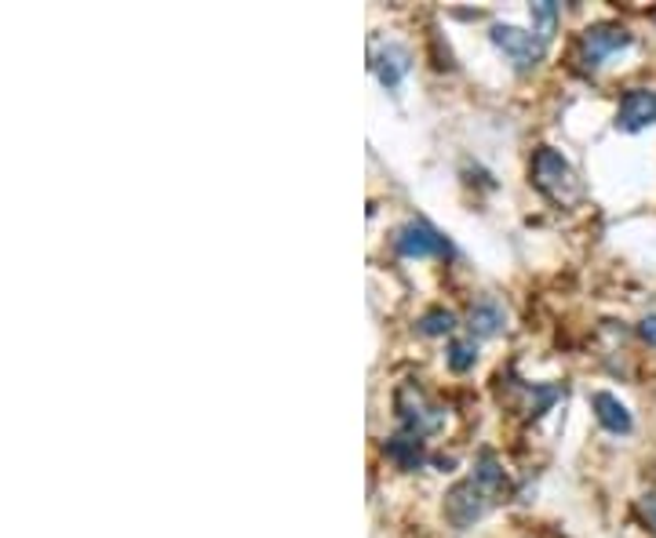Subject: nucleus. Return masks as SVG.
Segmentation results:
<instances>
[{"mask_svg": "<svg viewBox=\"0 0 656 538\" xmlns=\"http://www.w3.org/2000/svg\"><path fill=\"white\" fill-rule=\"evenodd\" d=\"M631 44V33L624 26H613V22H602V26H591V30H584V37H580V62L587 66V70H598L609 55L620 51V48H627Z\"/></svg>", "mask_w": 656, "mask_h": 538, "instance_id": "423d86ee", "label": "nucleus"}, {"mask_svg": "<svg viewBox=\"0 0 656 538\" xmlns=\"http://www.w3.org/2000/svg\"><path fill=\"white\" fill-rule=\"evenodd\" d=\"M445 360L456 375L471 371L474 364H478V342H474V335L471 339H452L449 350H445Z\"/></svg>", "mask_w": 656, "mask_h": 538, "instance_id": "ddd939ff", "label": "nucleus"}, {"mask_svg": "<svg viewBox=\"0 0 656 538\" xmlns=\"http://www.w3.org/2000/svg\"><path fill=\"white\" fill-rule=\"evenodd\" d=\"M642 506H646L649 520H653V528H656V495H646V499H642Z\"/></svg>", "mask_w": 656, "mask_h": 538, "instance_id": "f3484780", "label": "nucleus"}, {"mask_svg": "<svg viewBox=\"0 0 656 538\" xmlns=\"http://www.w3.org/2000/svg\"><path fill=\"white\" fill-rule=\"evenodd\" d=\"M456 313L452 309H445V306H434V309H427V313L420 317V331L423 335H431V339H438V335H452L456 331Z\"/></svg>", "mask_w": 656, "mask_h": 538, "instance_id": "4468645a", "label": "nucleus"}, {"mask_svg": "<svg viewBox=\"0 0 656 538\" xmlns=\"http://www.w3.org/2000/svg\"><path fill=\"white\" fill-rule=\"evenodd\" d=\"M376 73L383 80V88H398L401 77L409 73V48H401V44H387L380 55H376Z\"/></svg>", "mask_w": 656, "mask_h": 538, "instance_id": "9b49d317", "label": "nucleus"}, {"mask_svg": "<svg viewBox=\"0 0 656 538\" xmlns=\"http://www.w3.org/2000/svg\"><path fill=\"white\" fill-rule=\"evenodd\" d=\"M533 182L554 204H576L584 197V186L580 179H576L573 164L558 150H551V146H540L533 157Z\"/></svg>", "mask_w": 656, "mask_h": 538, "instance_id": "f257e3e1", "label": "nucleus"}, {"mask_svg": "<svg viewBox=\"0 0 656 538\" xmlns=\"http://www.w3.org/2000/svg\"><path fill=\"white\" fill-rule=\"evenodd\" d=\"M591 408H595V419L602 422L609 433H631L635 430V419H631L627 404L613 393H606V389H598L591 397Z\"/></svg>", "mask_w": 656, "mask_h": 538, "instance_id": "6e6552de", "label": "nucleus"}, {"mask_svg": "<svg viewBox=\"0 0 656 538\" xmlns=\"http://www.w3.org/2000/svg\"><path fill=\"white\" fill-rule=\"evenodd\" d=\"M617 124L624 131H646L649 124H656V91L649 88H631L624 91V99H620V110H617Z\"/></svg>", "mask_w": 656, "mask_h": 538, "instance_id": "0eeeda50", "label": "nucleus"}, {"mask_svg": "<svg viewBox=\"0 0 656 538\" xmlns=\"http://www.w3.org/2000/svg\"><path fill=\"white\" fill-rule=\"evenodd\" d=\"M474 480L489 491V495H500V491H507V473H504V466L496 462V455L493 451H482L478 455V466H474Z\"/></svg>", "mask_w": 656, "mask_h": 538, "instance_id": "f8f14e48", "label": "nucleus"}, {"mask_svg": "<svg viewBox=\"0 0 656 538\" xmlns=\"http://www.w3.org/2000/svg\"><path fill=\"white\" fill-rule=\"evenodd\" d=\"M554 26H558V4H554V0H540V4H533V33L536 37L547 44Z\"/></svg>", "mask_w": 656, "mask_h": 538, "instance_id": "2eb2a0df", "label": "nucleus"}, {"mask_svg": "<svg viewBox=\"0 0 656 538\" xmlns=\"http://www.w3.org/2000/svg\"><path fill=\"white\" fill-rule=\"evenodd\" d=\"M394 415L401 422V433H412V437H431L445 426V408L431 404L412 382L398 386L394 393Z\"/></svg>", "mask_w": 656, "mask_h": 538, "instance_id": "f03ea898", "label": "nucleus"}, {"mask_svg": "<svg viewBox=\"0 0 656 538\" xmlns=\"http://www.w3.org/2000/svg\"><path fill=\"white\" fill-rule=\"evenodd\" d=\"M394 251L401 259H431V255H452V244L427 222H405L394 230Z\"/></svg>", "mask_w": 656, "mask_h": 538, "instance_id": "20e7f679", "label": "nucleus"}, {"mask_svg": "<svg viewBox=\"0 0 656 538\" xmlns=\"http://www.w3.org/2000/svg\"><path fill=\"white\" fill-rule=\"evenodd\" d=\"M383 451H387V459L398 469H420L423 459H427L423 437H412V433H398V437H391Z\"/></svg>", "mask_w": 656, "mask_h": 538, "instance_id": "9d476101", "label": "nucleus"}, {"mask_svg": "<svg viewBox=\"0 0 656 538\" xmlns=\"http://www.w3.org/2000/svg\"><path fill=\"white\" fill-rule=\"evenodd\" d=\"M485 510H489V491H485L474 477L460 480V484L449 488L445 517L452 520V528H471L474 520L485 517Z\"/></svg>", "mask_w": 656, "mask_h": 538, "instance_id": "7ed1b4c3", "label": "nucleus"}, {"mask_svg": "<svg viewBox=\"0 0 656 538\" xmlns=\"http://www.w3.org/2000/svg\"><path fill=\"white\" fill-rule=\"evenodd\" d=\"M638 339L646 342V346H656V313H653V317H642V324H638Z\"/></svg>", "mask_w": 656, "mask_h": 538, "instance_id": "dca6fc26", "label": "nucleus"}, {"mask_svg": "<svg viewBox=\"0 0 656 538\" xmlns=\"http://www.w3.org/2000/svg\"><path fill=\"white\" fill-rule=\"evenodd\" d=\"M493 44L514 62V70H533L544 59V41L518 26H493Z\"/></svg>", "mask_w": 656, "mask_h": 538, "instance_id": "39448f33", "label": "nucleus"}, {"mask_svg": "<svg viewBox=\"0 0 656 538\" xmlns=\"http://www.w3.org/2000/svg\"><path fill=\"white\" fill-rule=\"evenodd\" d=\"M504 324H507V313H504V306L493 299V295H482V299L471 306L467 328H471L474 339H489V335H496V331H500Z\"/></svg>", "mask_w": 656, "mask_h": 538, "instance_id": "1a4fd4ad", "label": "nucleus"}]
</instances>
